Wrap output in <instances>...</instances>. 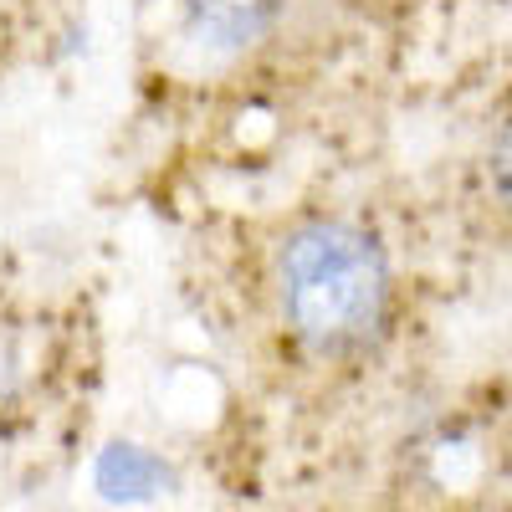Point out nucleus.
<instances>
[{"instance_id":"obj_1","label":"nucleus","mask_w":512,"mask_h":512,"mask_svg":"<svg viewBox=\"0 0 512 512\" xmlns=\"http://www.w3.org/2000/svg\"><path fill=\"white\" fill-rule=\"evenodd\" d=\"M277 313L303 349L338 359L364 349L390 313V262L349 221L292 231L277 256Z\"/></svg>"},{"instance_id":"obj_2","label":"nucleus","mask_w":512,"mask_h":512,"mask_svg":"<svg viewBox=\"0 0 512 512\" xmlns=\"http://www.w3.org/2000/svg\"><path fill=\"white\" fill-rule=\"evenodd\" d=\"M272 6H277V0H195L200 21L216 31V36H226V41L251 36L256 26L272 16Z\"/></svg>"}]
</instances>
